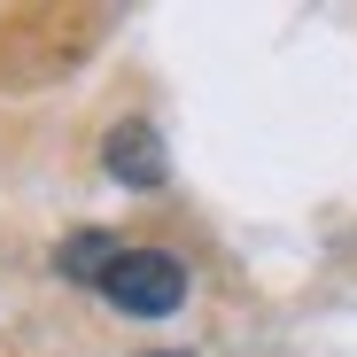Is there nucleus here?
I'll return each instance as SVG.
<instances>
[{"mask_svg":"<svg viewBox=\"0 0 357 357\" xmlns=\"http://www.w3.org/2000/svg\"><path fill=\"white\" fill-rule=\"evenodd\" d=\"M187 257H171V249H116L109 272H101V303L109 311H125V319H171L178 303H187Z\"/></svg>","mask_w":357,"mask_h":357,"instance_id":"1","label":"nucleus"},{"mask_svg":"<svg viewBox=\"0 0 357 357\" xmlns=\"http://www.w3.org/2000/svg\"><path fill=\"white\" fill-rule=\"evenodd\" d=\"M116 249H125V241H109V233H78V241L54 249V272L78 280V287H101V272H109V257H116Z\"/></svg>","mask_w":357,"mask_h":357,"instance_id":"3","label":"nucleus"},{"mask_svg":"<svg viewBox=\"0 0 357 357\" xmlns=\"http://www.w3.org/2000/svg\"><path fill=\"white\" fill-rule=\"evenodd\" d=\"M101 163H109V178H116V187H132V195H155L163 178H171V155H163L155 125H140V116L109 125V140H101Z\"/></svg>","mask_w":357,"mask_h":357,"instance_id":"2","label":"nucleus"},{"mask_svg":"<svg viewBox=\"0 0 357 357\" xmlns=\"http://www.w3.org/2000/svg\"><path fill=\"white\" fill-rule=\"evenodd\" d=\"M148 357H187V349H148Z\"/></svg>","mask_w":357,"mask_h":357,"instance_id":"4","label":"nucleus"}]
</instances>
